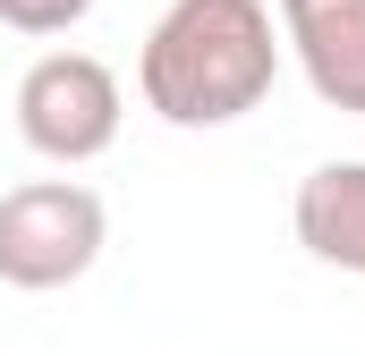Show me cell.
Masks as SVG:
<instances>
[{
    "instance_id": "obj_1",
    "label": "cell",
    "mask_w": 365,
    "mask_h": 356,
    "mask_svg": "<svg viewBox=\"0 0 365 356\" xmlns=\"http://www.w3.org/2000/svg\"><path fill=\"white\" fill-rule=\"evenodd\" d=\"M280 77V34L264 0H170L145 34L136 85L170 127H230Z\"/></svg>"
},
{
    "instance_id": "obj_5",
    "label": "cell",
    "mask_w": 365,
    "mask_h": 356,
    "mask_svg": "<svg viewBox=\"0 0 365 356\" xmlns=\"http://www.w3.org/2000/svg\"><path fill=\"white\" fill-rule=\"evenodd\" d=\"M297 238L323 263L365 271V162H323L297 187Z\"/></svg>"
},
{
    "instance_id": "obj_2",
    "label": "cell",
    "mask_w": 365,
    "mask_h": 356,
    "mask_svg": "<svg viewBox=\"0 0 365 356\" xmlns=\"http://www.w3.org/2000/svg\"><path fill=\"white\" fill-rule=\"evenodd\" d=\"M102 238H110V212L77 178H34V187L0 195V280L9 288H68V280H86Z\"/></svg>"
},
{
    "instance_id": "obj_6",
    "label": "cell",
    "mask_w": 365,
    "mask_h": 356,
    "mask_svg": "<svg viewBox=\"0 0 365 356\" xmlns=\"http://www.w3.org/2000/svg\"><path fill=\"white\" fill-rule=\"evenodd\" d=\"M86 9L93 0H0V26H17V34H68Z\"/></svg>"
},
{
    "instance_id": "obj_4",
    "label": "cell",
    "mask_w": 365,
    "mask_h": 356,
    "mask_svg": "<svg viewBox=\"0 0 365 356\" xmlns=\"http://www.w3.org/2000/svg\"><path fill=\"white\" fill-rule=\"evenodd\" d=\"M280 34L331 110H365V0H280Z\"/></svg>"
},
{
    "instance_id": "obj_3",
    "label": "cell",
    "mask_w": 365,
    "mask_h": 356,
    "mask_svg": "<svg viewBox=\"0 0 365 356\" xmlns=\"http://www.w3.org/2000/svg\"><path fill=\"white\" fill-rule=\"evenodd\" d=\"M17 136L43 162H93L119 136V77L93 51H43L17 77Z\"/></svg>"
}]
</instances>
